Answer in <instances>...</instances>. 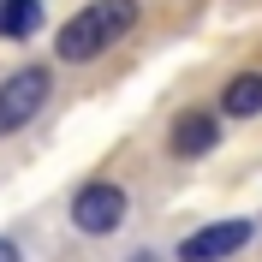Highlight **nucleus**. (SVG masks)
I'll use <instances>...</instances> for the list:
<instances>
[{
    "label": "nucleus",
    "instance_id": "nucleus-9",
    "mask_svg": "<svg viewBox=\"0 0 262 262\" xmlns=\"http://www.w3.org/2000/svg\"><path fill=\"white\" fill-rule=\"evenodd\" d=\"M131 262H155V256H149V250H137V256H131Z\"/></svg>",
    "mask_w": 262,
    "mask_h": 262
},
{
    "label": "nucleus",
    "instance_id": "nucleus-3",
    "mask_svg": "<svg viewBox=\"0 0 262 262\" xmlns=\"http://www.w3.org/2000/svg\"><path fill=\"white\" fill-rule=\"evenodd\" d=\"M125 221V191L107 179H90L78 196H72V227L90 232V238H107V232Z\"/></svg>",
    "mask_w": 262,
    "mask_h": 262
},
{
    "label": "nucleus",
    "instance_id": "nucleus-2",
    "mask_svg": "<svg viewBox=\"0 0 262 262\" xmlns=\"http://www.w3.org/2000/svg\"><path fill=\"white\" fill-rule=\"evenodd\" d=\"M48 90H54V78L42 66H18L12 78H0V137H12V131L30 125V119L42 114Z\"/></svg>",
    "mask_w": 262,
    "mask_h": 262
},
{
    "label": "nucleus",
    "instance_id": "nucleus-6",
    "mask_svg": "<svg viewBox=\"0 0 262 262\" xmlns=\"http://www.w3.org/2000/svg\"><path fill=\"white\" fill-rule=\"evenodd\" d=\"M221 114H227V119H250V114H262V72H238V78L227 83Z\"/></svg>",
    "mask_w": 262,
    "mask_h": 262
},
{
    "label": "nucleus",
    "instance_id": "nucleus-4",
    "mask_svg": "<svg viewBox=\"0 0 262 262\" xmlns=\"http://www.w3.org/2000/svg\"><path fill=\"white\" fill-rule=\"evenodd\" d=\"M250 245V221H214V227H196L179 245V262H227Z\"/></svg>",
    "mask_w": 262,
    "mask_h": 262
},
{
    "label": "nucleus",
    "instance_id": "nucleus-5",
    "mask_svg": "<svg viewBox=\"0 0 262 262\" xmlns=\"http://www.w3.org/2000/svg\"><path fill=\"white\" fill-rule=\"evenodd\" d=\"M221 143V125H214V114H185L179 125H173V155H209V149Z\"/></svg>",
    "mask_w": 262,
    "mask_h": 262
},
{
    "label": "nucleus",
    "instance_id": "nucleus-8",
    "mask_svg": "<svg viewBox=\"0 0 262 262\" xmlns=\"http://www.w3.org/2000/svg\"><path fill=\"white\" fill-rule=\"evenodd\" d=\"M0 262H18V245H12V238H0Z\"/></svg>",
    "mask_w": 262,
    "mask_h": 262
},
{
    "label": "nucleus",
    "instance_id": "nucleus-7",
    "mask_svg": "<svg viewBox=\"0 0 262 262\" xmlns=\"http://www.w3.org/2000/svg\"><path fill=\"white\" fill-rule=\"evenodd\" d=\"M36 24H42V0H0V36L6 42L36 36Z\"/></svg>",
    "mask_w": 262,
    "mask_h": 262
},
{
    "label": "nucleus",
    "instance_id": "nucleus-1",
    "mask_svg": "<svg viewBox=\"0 0 262 262\" xmlns=\"http://www.w3.org/2000/svg\"><path fill=\"white\" fill-rule=\"evenodd\" d=\"M131 30H137V0H90L83 12L66 18V30L54 36V54L66 66H83L96 54H107L114 42H125Z\"/></svg>",
    "mask_w": 262,
    "mask_h": 262
}]
</instances>
